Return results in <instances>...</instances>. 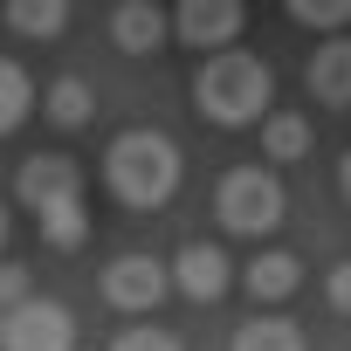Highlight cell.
Listing matches in <instances>:
<instances>
[{
  "instance_id": "6da1fadb",
  "label": "cell",
  "mask_w": 351,
  "mask_h": 351,
  "mask_svg": "<svg viewBox=\"0 0 351 351\" xmlns=\"http://www.w3.org/2000/svg\"><path fill=\"white\" fill-rule=\"evenodd\" d=\"M193 104H200V117L241 131V124H262V117H269L276 76H269V62L248 56V49H214V56L200 62V76H193Z\"/></svg>"
},
{
  "instance_id": "7a4b0ae2",
  "label": "cell",
  "mask_w": 351,
  "mask_h": 351,
  "mask_svg": "<svg viewBox=\"0 0 351 351\" xmlns=\"http://www.w3.org/2000/svg\"><path fill=\"white\" fill-rule=\"evenodd\" d=\"M104 180H110V193L124 207L152 214V207H165L180 193V145L165 131H117L110 152H104Z\"/></svg>"
},
{
  "instance_id": "3957f363",
  "label": "cell",
  "mask_w": 351,
  "mask_h": 351,
  "mask_svg": "<svg viewBox=\"0 0 351 351\" xmlns=\"http://www.w3.org/2000/svg\"><path fill=\"white\" fill-rule=\"evenodd\" d=\"M282 180H276V172L269 165H234L228 172V180L214 186V214H221V228L228 234H276L282 228Z\"/></svg>"
},
{
  "instance_id": "277c9868",
  "label": "cell",
  "mask_w": 351,
  "mask_h": 351,
  "mask_svg": "<svg viewBox=\"0 0 351 351\" xmlns=\"http://www.w3.org/2000/svg\"><path fill=\"white\" fill-rule=\"evenodd\" d=\"M0 351H76V324L62 303L28 296L8 310V330H0Z\"/></svg>"
},
{
  "instance_id": "5b68a950",
  "label": "cell",
  "mask_w": 351,
  "mask_h": 351,
  "mask_svg": "<svg viewBox=\"0 0 351 351\" xmlns=\"http://www.w3.org/2000/svg\"><path fill=\"white\" fill-rule=\"evenodd\" d=\"M241 14H248V0H180L172 8V35L186 49H234Z\"/></svg>"
},
{
  "instance_id": "8992f818",
  "label": "cell",
  "mask_w": 351,
  "mask_h": 351,
  "mask_svg": "<svg viewBox=\"0 0 351 351\" xmlns=\"http://www.w3.org/2000/svg\"><path fill=\"white\" fill-rule=\"evenodd\" d=\"M165 289H172V269L158 255H117L104 269V303L110 310H158Z\"/></svg>"
},
{
  "instance_id": "52a82bcc",
  "label": "cell",
  "mask_w": 351,
  "mask_h": 351,
  "mask_svg": "<svg viewBox=\"0 0 351 351\" xmlns=\"http://www.w3.org/2000/svg\"><path fill=\"white\" fill-rule=\"evenodd\" d=\"M14 186H21V207H28V214H49V207H62V200H83V172H76V158L42 152V158L21 165Z\"/></svg>"
},
{
  "instance_id": "ba28073f",
  "label": "cell",
  "mask_w": 351,
  "mask_h": 351,
  "mask_svg": "<svg viewBox=\"0 0 351 351\" xmlns=\"http://www.w3.org/2000/svg\"><path fill=\"white\" fill-rule=\"evenodd\" d=\"M228 282H234V262H228L214 241H186V248H180V262H172V289H186L193 303L228 296Z\"/></svg>"
},
{
  "instance_id": "9c48e42d",
  "label": "cell",
  "mask_w": 351,
  "mask_h": 351,
  "mask_svg": "<svg viewBox=\"0 0 351 351\" xmlns=\"http://www.w3.org/2000/svg\"><path fill=\"white\" fill-rule=\"evenodd\" d=\"M165 35H172V14L158 8V0H117L110 42H117L124 56H152V49H165Z\"/></svg>"
},
{
  "instance_id": "30bf717a",
  "label": "cell",
  "mask_w": 351,
  "mask_h": 351,
  "mask_svg": "<svg viewBox=\"0 0 351 351\" xmlns=\"http://www.w3.org/2000/svg\"><path fill=\"white\" fill-rule=\"evenodd\" d=\"M303 83H310V97H317V104H330V110H351V35H330V42L310 56Z\"/></svg>"
},
{
  "instance_id": "8fae6325",
  "label": "cell",
  "mask_w": 351,
  "mask_h": 351,
  "mask_svg": "<svg viewBox=\"0 0 351 351\" xmlns=\"http://www.w3.org/2000/svg\"><path fill=\"white\" fill-rule=\"evenodd\" d=\"M241 289H248L255 303H289V296L303 289V262L282 255V248H269V255H255V262L241 269Z\"/></svg>"
},
{
  "instance_id": "7c38bea8",
  "label": "cell",
  "mask_w": 351,
  "mask_h": 351,
  "mask_svg": "<svg viewBox=\"0 0 351 351\" xmlns=\"http://www.w3.org/2000/svg\"><path fill=\"white\" fill-rule=\"evenodd\" d=\"M8 28L28 42H56L69 28V0H8Z\"/></svg>"
},
{
  "instance_id": "4fadbf2b",
  "label": "cell",
  "mask_w": 351,
  "mask_h": 351,
  "mask_svg": "<svg viewBox=\"0 0 351 351\" xmlns=\"http://www.w3.org/2000/svg\"><path fill=\"white\" fill-rule=\"evenodd\" d=\"M228 351H310V344H303V330H296L289 317H262V310H255V317L234 330Z\"/></svg>"
},
{
  "instance_id": "5bb4252c",
  "label": "cell",
  "mask_w": 351,
  "mask_h": 351,
  "mask_svg": "<svg viewBox=\"0 0 351 351\" xmlns=\"http://www.w3.org/2000/svg\"><path fill=\"white\" fill-rule=\"evenodd\" d=\"M42 110H49L62 131H76V124H90L97 97H90V83H83V76H56V83H49V97H42Z\"/></svg>"
},
{
  "instance_id": "9a60e30c",
  "label": "cell",
  "mask_w": 351,
  "mask_h": 351,
  "mask_svg": "<svg viewBox=\"0 0 351 351\" xmlns=\"http://www.w3.org/2000/svg\"><path fill=\"white\" fill-rule=\"evenodd\" d=\"M303 152H310V124L296 110H269L262 117V158L282 165V158H303Z\"/></svg>"
},
{
  "instance_id": "2e32d148",
  "label": "cell",
  "mask_w": 351,
  "mask_h": 351,
  "mask_svg": "<svg viewBox=\"0 0 351 351\" xmlns=\"http://www.w3.org/2000/svg\"><path fill=\"white\" fill-rule=\"evenodd\" d=\"M35 221H42V241L62 248V255H76V248L90 241V214H83V200H62V207H49V214H35Z\"/></svg>"
},
{
  "instance_id": "e0dca14e",
  "label": "cell",
  "mask_w": 351,
  "mask_h": 351,
  "mask_svg": "<svg viewBox=\"0 0 351 351\" xmlns=\"http://www.w3.org/2000/svg\"><path fill=\"white\" fill-rule=\"evenodd\" d=\"M28 110H35V83H28V69L0 56V138H8Z\"/></svg>"
},
{
  "instance_id": "ac0fdd59",
  "label": "cell",
  "mask_w": 351,
  "mask_h": 351,
  "mask_svg": "<svg viewBox=\"0 0 351 351\" xmlns=\"http://www.w3.org/2000/svg\"><path fill=\"white\" fill-rule=\"evenodd\" d=\"M282 8H289L303 28H324V35H337V28L351 21V0H282Z\"/></svg>"
},
{
  "instance_id": "d6986e66",
  "label": "cell",
  "mask_w": 351,
  "mask_h": 351,
  "mask_svg": "<svg viewBox=\"0 0 351 351\" xmlns=\"http://www.w3.org/2000/svg\"><path fill=\"white\" fill-rule=\"evenodd\" d=\"M110 351H180V337H172V330H158V324H138V330H124Z\"/></svg>"
},
{
  "instance_id": "ffe728a7",
  "label": "cell",
  "mask_w": 351,
  "mask_h": 351,
  "mask_svg": "<svg viewBox=\"0 0 351 351\" xmlns=\"http://www.w3.org/2000/svg\"><path fill=\"white\" fill-rule=\"evenodd\" d=\"M35 289H28V269L21 262H0V310H14V303H28Z\"/></svg>"
},
{
  "instance_id": "44dd1931",
  "label": "cell",
  "mask_w": 351,
  "mask_h": 351,
  "mask_svg": "<svg viewBox=\"0 0 351 351\" xmlns=\"http://www.w3.org/2000/svg\"><path fill=\"white\" fill-rule=\"evenodd\" d=\"M324 303H330L337 317H351V262H337V269H330V282H324Z\"/></svg>"
},
{
  "instance_id": "7402d4cb",
  "label": "cell",
  "mask_w": 351,
  "mask_h": 351,
  "mask_svg": "<svg viewBox=\"0 0 351 351\" xmlns=\"http://www.w3.org/2000/svg\"><path fill=\"white\" fill-rule=\"evenodd\" d=\"M337 186H344V200H351V152L337 158Z\"/></svg>"
},
{
  "instance_id": "603a6c76",
  "label": "cell",
  "mask_w": 351,
  "mask_h": 351,
  "mask_svg": "<svg viewBox=\"0 0 351 351\" xmlns=\"http://www.w3.org/2000/svg\"><path fill=\"white\" fill-rule=\"evenodd\" d=\"M0 241H8V214H0Z\"/></svg>"
},
{
  "instance_id": "cb8c5ba5",
  "label": "cell",
  "mask_w": 351,
  "mask_h": 351,
  "mask_svg": "<svg viewBox=\"0 0 351 351\" xmlns=\"http://www.w3.org/2000/svg\"><path fill=\"white\" fill-rule=\"evenodd\" d=\"M0 330H8V310H0Z\"/></svg>"
}]
</instances>
